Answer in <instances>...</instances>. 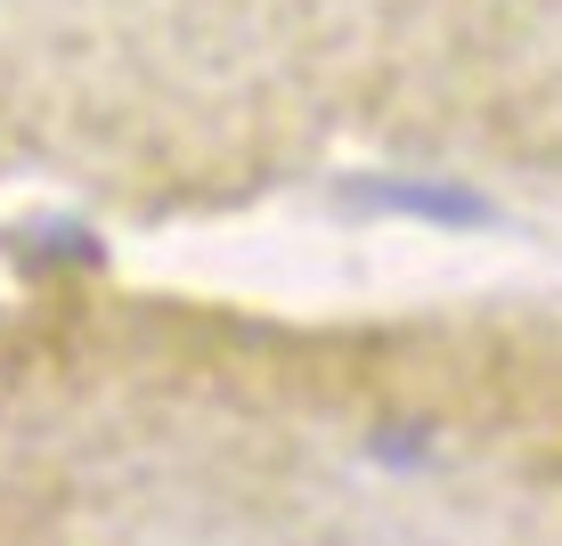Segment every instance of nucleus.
<instances>
[{
    "instance_id": "f257e3e1",
    "label": "nucleus",
    "mask_w": 562,
    "mask_h": 546,
    "mask_svg": "<svg viewBox=\"0 0 562 546\" xmlns=\"http://www.w3.org/2000/svg\"><path fill=\"white\" fill-rule=\"evenodd\" d=\"M367 204H408L424 221H481V197L473 188H424V180H359Z\"/></svg>"
}]
</instances>
